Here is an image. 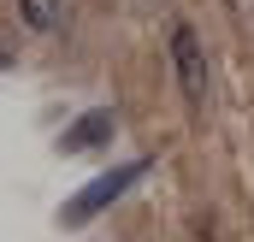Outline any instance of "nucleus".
<instances>
[{
	"label": "nucleus",
	"instance_id": "obj_1",
	"mask_svg": "<svg viewBox=\"0 0 254 242\" xmlns=\"http://www.w3.org/2000/svg\"><path fill=\"white\" fill-rule=\"evenodd\" d=\"M172 65H178V83H184V101H190L195 119H207V54H201V36L190 24H172Z\"/></svg>",
	"mask_w": 254,
	"mask_h": 242
},
{
	"label": "nucleus",
	"instance_id": "obj_2",
	"mask_svg": "<svg viewBox=\"0 0 254 242\" xmlns=\"http://www.w3.org/2000/svg\"><path fill=\"white\" fill-rule=\"evenodd\" d=\"M142 172H148V160H130V166H119V172H101L83 195H71V201H65V225H89V219H95L101 207H113V201H119Z\"/></svg>",
	"mask_w": 254,
	"mask_h": 242
},
{
	"label": "nucleus",
	"instance_id": "obj_3",
	"mask_svg": "<svg viewBox=\"0 0 254 242\" xmlns=\"http://www.w3.org/2000/svg\"><path fill=\"white\" fill-rule=\"evenodd\" d=\"M113 136H119V113H113V107H95V113H83V119L60 136V148L65 154H89V148H107Z\"/></svg>",
	"mask_w": 254,
	"mask_h": 242
},
{
	"label": "nucleus",
	"instance_id": "obj_4",
	"mask_svg": "<svg viewBox=\"0 0 254 242\" xmlns=\"http://www.w3.org/2000/svg\"><path fill=\"white\" fill-rule=\"evenodd\" d=\"M6 65H12V60H6V48H0V71H6Z\"/></svg>",
	"mask_w": 254,
	"mask_h": 242
},
{
	"label": "nucleus",
	"instance_id": "obj_5",
	"mask_svg": "<svg viewBox=\"0 0 254 242\" xmlns=\"http://www.w3.org/2000/svg\"><path fill=\"white\" fill-rule=\"evenodd\" d=\"M237 6H243V0H237Z\"/></svg>",
	"mask_w": 254,
	"mask_h": 242
}]
</instances>
